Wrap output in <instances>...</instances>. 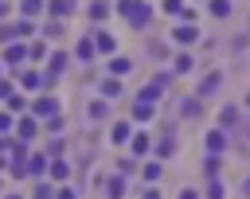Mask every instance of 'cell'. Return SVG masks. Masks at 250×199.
Wrapping results in <instances>:
<instances>
[{
  "mask_svg": "<svg viewBox=\"0 0 250 199\" xmlns=\"http://www.w3.org/2000/svg\"><path fill=\"white\" fill-rule=\"evenodd\" d=\"M117 12H121L133 27H145V23H148V4H145V0H121Z\"/></svg>",
  "mask_w": 250,
  "mask_h": 199,
  "instance_id": "1",
  "label": "cell"
},
{
  "mask_svg": "<svg viewBox=\"0 0 250 199\" xmlns=\"http://www.w3.org/2000/svg\"><path fill=\"white\" fill-rule=\"evenodd\" d=\"M31 109H35V113H43V117H55V109H59V101H55L51 94H43V98H35V101H31Z\"/></svg>",
  "mask_w": 250,
  "mask_h": 199,
  "instance_id": "2",
  "label": "cell"
},
{
  "mask_svg": "<svg viewBox=\"0 0 250 199\" xmlns=\"http://www.w3.org/2000/svg\"><path fill=\"white\" fill-rule=\"evenodd\" d=\"M109 140H117V144L133 140V129H129V121H117V125H113V133H109Z\"/></svg>",
  "mask_w": 250,
  "mask_h": 199,
  "instance_id": "3",
  "label": "cell"
},
{
  "mask_svg": "<svg viewBox=\"0 0 250 199\" xmlns=\"http://www.w3.org/2000/svg\"><path fill=\"white\" fill-rule=\"evenodd\" d=\"M16 129H20V140H31V137H35V133H39V125H35V121H31V117H23V121H20V125H16Z\"/></svg>",
  "mask_w": 250,
  "mask_h": 199,
  "instance_id": "4",
  "label": "cell"
},
{
  "mask_svg": "<svg viewBox=\"0 0 250 199\" xmlns=\"http://www.w3.org/2000/svg\"><path fill=\"white\" fill-rule=\"evenodd\" d=\"M195 35H199V31L188 23V27H176V35H172V39H176V43H195Z\"/></svg>",
  "mask_w": 250,
  "mask_h": 199,
  "instance_id": "5",
  "label": "cell"
},
{
  "mask_svg": "<svg viewBox=\"0 0 250 199\" xmlns=\"http://www.w3.org/2000/svg\"><path fill=\"white\" fill-rule=\"evenodd\" d=\"M109 16V4L105 0H90V20H105Z\"/></svg>",
  "mask_w": 250,
  "mask_h": 199,
  "instance_id": "6",
  "label": "cell"
},
{
  "mask_svg": "<svg viewBox=\"0 0 250 199\" xmlns=\"http://www.w3.org/2000/svg\"><path fill=\"white\" fill-rule=\"evenodd\" d=\"M94 47L109 55V51H113V35H109V31H98V39H94Z\"/></svg>",
  "mask_w": 250,
  "mask_h": 199,
  "instance_id": "7",
  "label": "cell"
},
{
  "mask_svg": "<svg viewBox=\"0 0 250 199\" xmlns=\"http://www.w3.org/2000/svg\"><path fill=\"white\" fill-rule=\"evenodd\" d=\"M180 113H184V117H199V101H195V98H184V101H180Z\"/></svg>",
  "mask_w": 250,
  "mask_h": 199,
  "instance_id": "8",
  "label": "cell"
},
{
  "mask_svg": "<svg viewBox=\"0 0 250 199\" xmlns=\"http://www.w3.org/2000/svg\"><path fill=\"white\" fill-rule=\"evenodd\" d=\"M207 148H211V152H223V148H227V137H223V133L215 129V133L207 137Z\"/></svg>",
  "mask_w": 250,
  "mask_h": 199,
  "instance_id": "9",
  "label": "cell"
},
{
  "mask_svg": "<svg viewBox=\"0 0 250 199\" xmlns=\"http://www.w3.org/2000/svg\"><path fill=\"white\" fill-rule=\"evenodd\" d=\"M129 70H133L129 59H113V62H109V74H129Z\"/></svg>",
  "mask_w": 250,
  "mask_h": 199,
  "instance_id": "10",
  "label": "cell"
},
{
  "mask_svg": "<svg viewBox=\"0 0 250 199\" xmlns=\"http://www.w3.org/2000/svg\"><path fill=\"white\" fill-rule=\"evenodd\" d=\"M129 144H133V152H137V156H141V152H148V137H145V133H133V140H129Z\"/></svg>",
  "mask_w": 250,
  "mask_h": 199,
  "instance_id": "11",
  "label": "cell"
},
{
  "mask_svg": "<svg viewBox=\"0 0 250 199\" xmlns=\"http://www.w3.org/2000/svg\"><path fill=\"white\" fill-rule=\"evenodd\" d=\"M51 176H55V179H66V176H70V164H66V160H55V164H51Z\"/></svg>",
  "mask_w": 250,
  "mask_h": 199,
  "instance_id": "12",
  "label": "cell"
},
{
  "mask_svg": "<svg viewBox=\"0 0 250 199\" xmlns=\"http://www.w3.org/2000/svg\"><path fill=\"white\" fill-rule=\"evenodd\" d=\"M211 16H230V0H211Z\"/></svg>",
  "mask_w": 250,
  "mask_h": 199,
  "instance_id": "13",
  "label": "cell"
},
{
  "mask_svg": "<svg viewBox=\"0 0 250 199\" xmlns=\"http://www.w3.org/2000/svg\"><path fill=\"white\" fill-rule=\"evenodd\" d=\"M23 86H27V90H39V86H43V74L27 70V74H23Z\"/></svg>",
  "mask_w": 250,
  "mask_h": 199,
  "instance_id": "14",
  "label": "cell"
},
{
  "mask_svg": "<svg viewBox=\"0 0 250 199\" xmlns=\"http://www.w3.org/2000/svg\"><path fill=\"white\" fill-rule=\"evenodd\" d=\"M109 109H105V101H90V121H102Z\"/></svg>",
  "mask_w": 250,
  "mask_h": 199,
  "instance_id": "15",
  "label": "cell"
},
{
  "mask_svg": "<svg viewBox=\"0 0 250 199\" xmlns=\"http://www.w3.org/2000/svg\"><path fill=\"white\" fill-rule=\"evenodd\" d=\"M133 117H137V121H148V117H152V105L137 101V105H133Z\"/></svg>",
  "mask_w": 250,
  "mask_h": 199,
  "instance_id": "16",
  "label": "cell"
},
{
  "mask_svg": "<svg viewBox=\"0 0 250 199\" xmlns=\"http://www.w3.org/2000/svg\"><path fill=\"white\" fill-rule=\"evenodd\" d=\"M23 172H27V176H39V172H43V156H31V160L23 164Z\"/></svg>",
  "mask_w": 250,
  "mask_h": 199,
  "instance_id": "17",
  "label": "cell"
},
{
  "mask_svg": "<svg viewBox=\"0 0 250 199\" xmlns=\"http://www.w3.org/2000/svg\"><path fill=\"white\" fill-rule=\"evenodd\" d=\"M70 8H74V4H70V0H51V12H55V16H66V12H70Z\"/></svg>",
  "mask_w": 250,
  "mask_h": 199,
  "instance_id": "18",
  "label": "cell"
},
{
  "mask_svg": "<svg viewBox=\"0 0 250 199\" xmlns=\"http://www.w3.org/2000/svg\"><path fill=\"white\" fill-rule=\"evenodd\" d=\"M23 55H27V47H20V43H16V47H8V55H4V59H8V62H20Z\"/></svg>",
  "mask_w": 250,
  "mask_h": 199,
  "instance_id": "19",
  "label": "cell"
},
{
  "mask_svg": "<svg viewBox=\"0 0 250 199\" xmlns=\"http://www.w3.org/2000/svg\"><path fill=\"white\" fill-rule=\"evenodd\" d=\"M117 90H121V82H117V78H105V82H102V94H105V98H113Z\"/></svg>",
  "mask_w": 250,
  "mask_h": 199,
  "instance_id": "20",
  "label": "cell"
},
{
  "mask_svg": "<svg viewBox=\"0 0 250 199\" xmlns=\"http://www.w3.org/2000/svg\"><path fill=\"white\" fill-rule=\"evenodd\" d=\"M121 191H125V179H121V176L109 179V199H121Z\"/></svg>",
  "mask_w": 250,
  "mask_h": 199,
  "instance_id": "21",
  "label": "cell"
},
{
  "mask_svg": "<svg viewBox=\"0 0 250 199\" xmlns=\"http://www.w3.org/2000/svg\"><path fill=\"white\" fill-rule=\"evenodd\" d=\"M78 59H94V39H86V43H78Z\"/></svg>",
  "mask_w": 250,
  "mask_h": 199,
  "instance_id": "22",
  "label": "cell"
},
{
  "mask_svg": "<svg viewBox=\"0 0 250 199\" xmlns=\"http://www.w3.org/2000/svg\"><path fill=\"white\" fill-rule=\"evenodd\" d=\"M211 90H219V74H211V78H203V86H199V94H211Z\"/></svg>",
  "mask_w": 250,
  "mask_h": 199,
  "instance_id": "23",
  "label": "cell"
},
{
  "mask_svg": "<svg viewBox=\"0 0 250 199\" xmlns=\"http://www.w3.org/2000/svg\"><path fill=\"white\" fill-rule=\"evenodd\" d=\"M39 8H43V0H23V4H20V12H27V16H35Z\"/></svg>",
  "mask_w": 250,
  "mask_h": 199,
  "instance_id": "24",
  "label": "cell"
},
{
  "mask_svg": "<svg viewBox=\"0 0 250 199\" xmlns=\"http://www.w3.org/2000/svg\"><path fill=\"white\" fill-rule=\"evenodd\" d=\"M176 70L188 74V70H191V55H180V59H176Z\"/></svg>",
  "mask_w": 250,
  "mask_h": 199,
  "instance_id": "25",
  "label": "cell"
},
{
  "mask_svg": "<svg viewBox=\"0 0 250 199\" xmlns=\"http://www.w3.org/2000/svg\"><path fill=\"white\" fill-rule=\"evenodd\" d=\"M145 179L156 183V179H160V164H148V168H145Z\"/></svg>",
  "mask_w": 250,
  "mask_h": 199,
  "instance_id": "26",
  "label": "cell"
},
{
  "mask_svg": "<svg viewBox=\"0 0 250 199\" xmlns=\"http://www.w3.org/2000/svg\"><path fill=\"white\" fill-rule=\"evenodd\" d=\"M164 12H172V16H184V4H180V0H164Z\"/></svg>",
  "mask_w": 250,
  "mask_h": 199,
  "instance_id": "27",
  "label": "cell"
},
{
  "mask_svg": "<svg viewBox=\"0 0 250 199\" xmlns=\"http://www.w3.org/2000/svg\"><path fill=\"white\" fill-rule=\"evenodd\" d=\"M172 148H176V140H172V137H164V140H160V148H156V152H160V156H168V152H172Z\"/></svg>",
  "mask_w": 250,
  "mask_h": 199,
  "instance_id": "28",
  "label": "cell"
},
{
  "mask_svg": "<svg viewBox=\"0 0 250 199\" xmlns=\"http://www.w3.org/2000/svg\"><path fill=\"white\" fill-rule=\"evenodd\" d=\"M207 199H223V183H219V179H211V191H207Z\"/></svg>",
  "mask_w": 250,
  "mask_h": 199,
  "instance_id": "29",
  "label": "cell"
},
{
  "mask_svg": "<svg viewBox=\"0 0 250 199\" xmlns=\"http://www.w3.org/2000/svg\"><path fill=\"white\" fill-rule=\"evenodd\" d=\"M27 51H31V59H43V55H47V47H43V43H31Z\"/></svg>",
  "mask_w": 250,
  "mask_h": 199,
  "instance_id": "30",
  "label": "cell"
},
{
  "mask_svg": "<svg viewBox=\"0 0 250 199\" xmlns=\"http://www.w3.org/2000/svg\"><path fill=\"white\" fill-rule=\"evenodd\" d=\"M203 172H207V176H215V172H219V160H215V156H207V164H203Z\"/></svg>",
  "mask_w": 250,
  "mask_h": 199,
  "instance_id": "31",
  "label": "cell"
},
{
  "mask_svg": "<svg viewBox=\"0 0 250 199\" xmlns=\"http://www.w3.org/2000/svg\"><path fill=\"white\" fill-rule=\"evenodd\" d=\"M35 199H51V187H47V183H39V187H35Z\"/></svg>",
  "mask_w": 250,
  "mask_h": 199,
  "instance_id": "32",
  "label": "cell"
},
{
  "mask_svg": "<svg viewBox=\"0 0 250 199\" xmlns=\"http://www.w3.org/2000/svg\"><path fill=\"white\" fill-rule=\"evenodd\" d=\"M12 129V113H0V133H8Z\"/></svg>",
  "mask_w": 250,
  "mask_h": 199,
  "instance_id": "33",
  "label": "cell"
},
{
  "mask_svg": "<svg viewBox=\"0 0 250 199\" xmlns=\"http://www.w3.org/2000/svg\"><path fill=\"white\" fill-rule=\"evenodd\" d=\"M55 199H74V191H70V187H59V195H55Z\"/></svg>",
  "mask_w": 250,
  "mask_h": 199,
  "instance_id": "34",
  "label": "cell"
},
{
  "mask_svg": "<svg viewBox=\"0 0 250 199\" xmlns=\"http://www.w3.org/2000/svg\"><path fill=\"white\" fill-rule=\"evenodd\" d=\"M0 98H12V86H8L4 78H0Z\"/></svg>",
  "mask_w": 250,
  "mask_h": 199,
  "instance_id": "35",
  "label": "cell"
},
{
  "mask_svg": "<svg viewBox=\"0 0 250 199\" xmlns=\"http://www.w3.org/2000/svg\"><path fill=\"white\" fill-rule=\"evenodd\" d=\"M180 199H199V195H195L191 187H184V191H180Z\"/></svg>",
  "mask_w": 250,
  "mask_h": 199,
  "instance_id": "36",
  "label": "cell"
},
{
  "mask_svg": "<svg viewBox=\"0 0 250 199\" xmlns=\"http://www.w3.org/2000/svg\"><path fill=\"white\" fill-rule=\"evenodd\" d=\"M145 199H160V191H152V187H148V191H145Z\"/></svg>",
  "mask_w": 250,
  "mask_h": 199,
  "instance_id": "37",
  "label": "cell"
},
{
  "mask_svg": "<svg viewBox=\"0 0 250 199\" xmlns=\"http://www.w3.org/2000/svg\"><path fill=\"white\" fill-rule=\"evenodd\" d=\"M4 12H8V8H4V0H0V16H4Z\"/></svg>",
  "mask_w": 250,
  "mask_h": 199,
  "instance_id": "38",
  "label": "cell"
},
{
  "mask_svg": "<svg viewBox=\"0 0 250 199\" xmlns=\"http://www.w3.org/2000/svg\"><path fill=\"white\" fill-rule=\"evenodd\" d=\"M4 199H20V195H4Z\"/></svg>",
  "mask_w": 250,
  "mask_h": 199,
  "instance_id": "39",
  "label": "cell"
},
{
  "mask_svg": "<svg viewBox=\"0 0 250 199\" xmlns=\"http://www.w3.org/2000/svg\"><path fill=\"white\" fill-rule=\"evenodd\" d=\"M246 195H250V179H246Z\"/></svg>",
  "mask_w": 250,
  "mask_h": 199,
  "instance_id": "40",
  "label": "cell"
},
{
  "mask_svg": "<svg viewBox=\"0 0 250 199\" xmlns=\"http://www.w3.org/2000/svg\"><path fill=\"white\" fill-rule=\"evenodd\" d=\"M246 105H250V94H246Z\"/></svg>",
  "mask_w": 250,
  "mask_h": 199,
  "instance_id": "41",
  "label": "cell"
}]
</instances>
